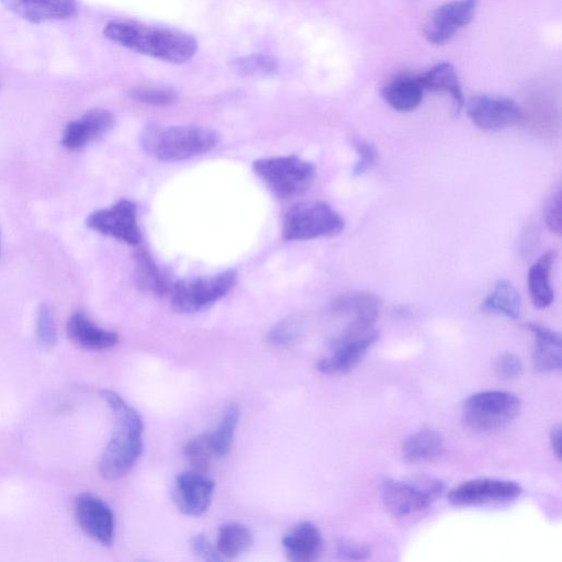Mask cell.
<instances>
[{
  "label": "cell",
  "instance_id": "6da1fadb",
  "mask_svg": "<svg viewBox=\"0 0 562 562\" xmlns=\"http://www.w3.org/2000/svg\"><path fill=\"white\" fill-rule=\"evenodd\" d=\"M104 36L123 48L173 64L190 61L198 51L197 40L188 33L134 20L108 22Z\"/></svg>",
  "mask_w": 562,
  "mask_h": 562
},
{
  "label": "cell",
  "instance_id": "7a4b0ae2",
  "mask_svg": "<svg viewBox=\"0 0 562 562\" xmlns=\"http://www.w3.org/2000/svg\"><path fill=\"white\" fill-rule=\"evenodd\" d=\"M116 420L105 452L101 455L99 472L107 480H118L129 474L143 452V421L139 412L118 393L105 390L101 393Z\"/></svg>",
  "mask_w": 562,
  "mask_h": 562
},
{
  "label": "cell",
  "instance_id": "3957f363",
  "mask_svg": "<svg viewBox=\"0 0 562 562\" xmlns=\"http://www.w3.org/2000/svg\"><path fill=\"white\" fill-rule=\"evenodd\" d=\"M220 136L215 130L196 126L163 127L151 125L141 134L146 153L165 162H177L208 153L216 148Z\"/></svg>",
  "mask_w": 562,
  "mask_h": 562
},
{
  "label": "cell",
  "instance_id": "277c9868",
  "mask_svg": "<svg viewBox=\"0 0 562 562\" xmlns=\"http://www.w3.org/2000/svg\"><path fill=\"white\" fill-rule=\"evenodd\" d=\"M444 491V482L432 477L386 479L380 485V498L391 514L403 517L429 509Z\"/></svg>",
  "mask_w": 562,
  "mask_h": 562
},
{
  "label": "cell",
  "instance_id": "5b68a950",
  "mask_svg": "<svg viewBox=\"0 0 562 562\" xmlns=\"http://www.w3.org/2000/svg\"><path fill=\"white\" fill-rule=\"evenodd\" d=\"M522 402L513 393L483 391L469 397L463 406L462 418L468 429L491 432L503 429L521 412Z\"/></svg>",
  "mask_w": 562,
  "mask_h": 562
},
{
  "label": "cell",
  "instance_id": "8992f818",
  "mask_svg": "<svg viewBox=\"0 0 562 562\" xmlns=\"http://www.w3.org/2000/svg\"><path fill=\"white\" fill-rule=\"evenodd\" d=\"M345 229L339 212L322 201L301 202L292 207L284 220L283 235L287 241L333 238Z\"/></svg>",
  "mask_w": 562,
  "mask_h": 562
},
{
  "label": "cell",
  "instance_id": "52a82bcc",
  "mask_svg": "<svg viewBox=\"0 0 562 562\" xmlns=\"http://www.w3.org/2000/svg\"><path fill=\"white\" fill-rule=\"evenodd\" d=\"M253 170L280 198L305 194L317 175L316 166L295 155L257 160Z\"/></svg>",
  "mask_w": 562,
  "mask_h": 562
},
{
  "label": "cell",
  "instance_id": "ba28073f",
  "mask_svg": "<svg viewBox=\"0 0 562 562\" xmlns=\"http://www.w3.org/2000/svg\"><path fill=\"white\" fill-rule=\"evenodd\" d=\"M375 325L351 323L331 342V354L320 359L318 372L327 376H339L351 372L379 340Z\"/></svg>",
  "mask_w": 562,
  "mask_h": 562
},
{
  "label": "cell",
  "instance_id": "9c48e42d",
  "mask_svg": "<svg viewBox=\"0 0 562 562\" xmlns=\"http://www.w3.org/2000/svg\"><path fill=\"white\" fill-rule=\"evenodd\" d=\"M238 279L235 271L177 281L172 289V305L181 313H197L226 297Z\"/></svg>",
  "mask_w": 562,
  "mask_h": 562
},
{
  "label": "cell",
  "instance_id": "30bf717a",
  "mask_svg": "<svg viewBox=\"0 0 562 562\" xmlns=\"http://www.w3.org/2000/svg\"><path fill=\"white\" fill-rule=\"evenodd\" d=\"M465 106L470 121L485 131H500L520 126L525 120L521 106L510 98L477 95L471 97Z\"/></svg>",
  "mask_w": 562,
  "mask_h": 562
},
{
  "label": "cell",
  "instance_id": "8fae6325",
  "mask_svg": "<svg viewBox=\"0 0 562 562\" xmlns=\"http://www.w3.org/2000/svg\"><path fill=\"white\" fill-rule=\"evenodd\" d=\"M519 483L511 480L479 478L462 483L449 492V502L456 507L504 503L519 498L522 494Z\"/></svg>",
  "mask_w": 562,
  "mask_h": 562
},
{
  "label": "cell",
  "instance_id": "7c38bea8",
  "mask_svg": "<svg viewBox=\"0 0 562 562\" xmlns=\"http://www.w3.org/2000/svg\"><path fill=\"white\" fill-rule=\"evenodd\" d=\"M87 227L129 245H138L141 232L137 221V207L122 199L109 209L98 210L87 218Z\"/></svg>",
  "mask_w": 562,
  "mask_h": 562
},
{
  "label": "cell",
  "instance_id": "4fadbf2b",
  "mask_svg": "<svg viewBox=\"0 0 562 562\" xmlns=\"http://www.w3.org/2000/svg\"><path fill=\"white\" fill-rule=\"evenodd\" d=\"M74 509L78 524L89 537L104 546L114 543L115 515L103 499L94 493L78 494Z\"/></svg>",
  "mask_w": 562,
  "mask_h": 562
},
{
  "label": "cell",
  "instance_id": "5bb4252c",
  "mask_svg": "<svg viewBox=\"0 0 562 562\" xmlns=\"http://www.w3.org/2000/svg\"><path fill=\"white\" fill-rule=\"evenodd\" d=\"M215 482L205 474L194 470L185 471L175 480L174 502L179 511L187 516H200L210 508Z\"/></svg>",
  "mask_w": 562,
  "mask_h": 562
},
{
  "label": "cell",
  "instance_id": "9a60e30c",
  "mask_svg": "<svg viewBox=\"0 0 562 562\" xmlns=\"http://www.w3.org/2000/svg\"><path fill=\"white\" fill-rule=\"evenodd\" d=\"M478 0H454L438 8L425 29V37L433 44H444L474 19Z\"/></svg>",
  "mask_w": 562,
  "mask_h": 562
},
{
  "label": "cell",
  "instance_id": "2e32d148",
  "mask_svg": "<svg viewBox=\"0 0 562 562\" xmlns=\"http://www.w3.org/2000/svg\"><path fill=\"white\" fill-rule=\"evenodd\" d=\"M11 13L31 24L74 18L78 13L76 0H0Z\"/></svg>",
  "mask_w": 562,
  "mask_h": 562
},
{
  "label": "cell",
  "instance_id": "e0dca14e",
  "mask_svg": "<svg viewBox=\"0 0 562 562\" xmlns=\"http://www.w3.org/2000/svg\"><path fill=\"white\" fill-rule=\"evenodd\" d=\"M70 340L88 351H105L115 347L119 342L116 332L98 327L84 313L73 314L66 327Z\"/></svg>",
  "mask_w": 562,
  "mask_h": 562
},
{
  "label": "cell",
  "instance_id": "ac0fdd59",
  "mask_svg": "<svg viewBox=\"0 0 562 562\" xmlns=\"http://www.w3.org/2000/svg\"><path fill=\"white\" fill-rule=\"evenodd\" d=\"M283 547L289 560L311 562L317 560L322 553V534L313 523L302 522L284 536Z\"/></svg>",
  "mask_w": 562,
  "mask_h": 562
},
{
  "label": "cell",
  "instance_id": "d6986e66",
  "mask_svg": "<svg viewBox=\"0 0 562 562\" xmlns=\"http://www.w3.org/2000/svg\"><path fill=\"white\" fill-rule=\"evenodd\" d=\"M526 328L535 337L533 363L538 372L554 373L560 370L562 366L560 334L538 323H528Z\"/></svg>",
  "mask_w": 562,
  "mask_h": 562
},
{
  "label": "cell",
  "instance_id": "ffe728a7",
  "mask_svg": "<svg viewBox=\"0 0 562 562\" xmlns=\"http://www.w3.org/2000/svg\"><path fill=\"white\" fill-rule=\"evenodd\" d=\"M382 302L369 291H353L337 297L332 310L341 316L352 317V323L375 325L379 318Z\"/></svg>",
  "mask_w": 562,
  "mask_h": 562
},
{
  "label": "cell",
  "instance_id": "44dd1931",
  "mask_svg": "<svg viewBox=\"0 0 562 562\" xmlns=\"http://www.w3.org/2000/svg\"><path fill=\"white\" fill-rule=\"evenodd\" d=\"M425 89L419 76L401 75L382 89V98L396 111L410 112L423 101Z\"/></svg>",
  "mask_w": 562,
  "mask_h": 562
},
{
  "label": "cell",
  "instance_id": "7402d4cb",
  "mask_svg": "<svg viewBox=\"0 0 562 562\" xmlns=\"http://www.w3.org/2000/svg\"><path fill=\"white\" fill-rule=\"evenodd\" d=\"M556 258L557 252L550 250L539 257L528 272V291L537 309H547L554 302L555 294L550 283V274Z\"/></svg>",
  "mask_w": 562,
  "mask_h": 562
},
{
  "label": "cell",
  "instance_id": "603a6c76",
  "mask_svg": "<svg viewBox=\"0 0 562 562\" xmlns=\"http://www.w3.org/2000/svg\"><path fill=\"white\" fill-rule=\"evenodd\" d=\"M419 78L425 91L451 95L457 112L462 111L465 107L466 101L462 85H460L457 72L452 64L446 62L437 64Z\"/></svg>",
  "mask_w": 562,
  "mask_h": 562
},
{
  "label": "cell",
  "instance_id": "cb8c5ba5",
  "mask_svg": "<svg viewBox=\"0 0 562 562\" xmlns=\"http://www.w3.org/2000/svg\"><path fill=\"white\" fill-rule=\"evenodd\" d=\"M445 451L444 437L440 432L424 429L412 434L402 446L404 459L409 463H426L440 458Z\"/></svg>",
  "mask_w": 562,
  "mask_h": 562
},
{
  "label": "cell",
  "instance_id": "d4e9b609",
  "mask_svg": "<svg viewBox=\"0 0 562 562\" xmlns=\"http://www.w3.org/2000/svg\"><path fill=\"white\" fill-rule=\"evenodd\" d=\"M481 310L517 320L522 312L520 292L510 281L499 280L491 294L481 303Z\"/></svg>",
  "mask_w": 562,
  "mask_h": 562
},
{
  "label": "cell",
  "instance_id": "484cf974",
  "mask_svg": "<svg viewBox=\"0 0 562 562\" xmlns=\"http://www.w3.org/2000/svg\"><path fill=\"white\" fill-rule=\"evenodd\" d=\"M252 543L249 528L240 523H227L220 527L216 547L222 559H235L247 552Z\"/></svg>",
  "mask_w": 562,
  "mask_h": 562
},
{
  "label": "cell",
  "instance_id": "4316f807",
  "mask_svg": "<svg viewBox=\"0 0 562 562\" xmlns=\"http://www.w3.org/2000/svg\"><path fill=\"white\" fill-rule=\"evenodd\" d=\"M134 262H136L134 278L137 286L152 296L163 297L168 290L167 281L153 258L148 253L139 252Z\"/></svg>",
  "mask_w": 562,
  "mask_h": 562
},
{
  "label": "cell",
  "instance_id": "83f0119b",
  "mask_svg": "<svg viewBox=\"0 0 562 562\" xmlns=\"http://www.w3.org/2000/svg\"><path fill=\"white\" fill-rule=\"evenodd\" d=\"M240 417L241 411L238 404H231L224 412L216 431L209 434L213 453L217 458L226 457L230 453Z\"/></svg>",
  "mask_w": 562,
  "mask_h": 562
},
{
  "label": "cell",
  "instance_id": "f1b7e54d",
  "mask_svg": "<svg viewBox=\"0 0 562 562\" xmlns=\"http://www.w3.org/2000/svg\"><path fill=\"white\" fill-rule=\"evenodd\" d=\"M232 70L243 77H264L277 73V60L271 55L251 54L240 56L231 62Z\"/></svg>",
  "mask_w": 562,
  "mask_h": 562
},
{
  "label": "cell",
  "instance_id": "f546056e",
  "mask_svg": "<svg viewBox=\"0 0 562 562\" xmlns=\"http://www.w3.org/2000/svg\"><path fill=\"white\" fill-rule=\"evenodd\" d=\"M184 454L191 466V470L205 475L211 467L212 459L216 458L210 443L209 434L191 438L184 448Z\"/></svg>",
  "mask_w": 562,
  "mask_h": 562
},
{
  "label": "cell",
  "instance_id": "4dcf8cb0",
  "mask_svg": "<svg viewBox=\"0 0 562 562\" xmlns=\"http://www.w3.org/2000/svg\"><path fill=\"white\" fill-rule=\"evenodd\" d=\"M88 143L106 136L114 127L115 117L106 109H93L80 120Z\"/></svg>",
  "mask_w": 562,
  "mask_h": 562
},
{
  "label": "cell",
  "instance_id": "1f68e13d",
  "mask_svg": "<svg viewBox=\"0 0 562 562\" xmlns=\"http://www.w3.org/2000/svg\"><path fill=\"white\" fill-rule=\"evenodd\" d=\"M37 341L43 350H52L58 343V329L51 309L47 305L40 306L37 313Z\"/></svg>",
  "mask_w": 562,
  "mask_h": 562
},
{
  "label": "cell",
  "instance_id": "d6a6232c",
  "mask_svg": "<svg viewBox=\"0 0 562 562\" xmlns=\"http://www.w3.org/2000/svg\"><path fill=\"white\" fill-rule=\"evenodd\" d=\"M352 144L358 157L353 174L355 176H362L372 170L377 164L378 151L374 144L363 139L355 138Z\"/></svg>",
  "mask_w": 562,
  "mask_h": 562
},
{
  "label": "cell",
  "instance_id": "836d02e7",
  "mask_svg": "<svg viewBox=\"0 0 562 562\" xmlns=\"http://www.w3.org/2000/svg\"><path fill=\"white\" fill-rule=\"evenodd\" d=\"M132 99L151 106H168L175 103V92L166 88H137L130 93Z\"/></svg>",
  "mask_w": 562,
  "mask_h": 562
},
{
  "label": "cell",
  "instance_id": "e575fe53",
  "mask_svg": "<svg viewBox=\"0 0 562 562\" xmlns=\"http://www.w3.org/2000/svg\"><path fill=\"white\" fill-rule=\"evenodd\" d=\"M301 333L300 324L294 319L280 322L269 333L268 340L277 347H287L299 339Z\"/></svg>",
  "mask_w": 562,
  "mask_h": 562
},
{
  "label": "cell",
  "instance_id": "d590c367",
  "mask_svg": "<svg viewBox=\"0 0 562 562\" xmlns=\"http://www.w3.org/2000/svg\"><path fill=\"white\" fill-rule=\"evenodd\" d=\"M523 365L519 356L513 353H504L497 359L494 365L496 375L505 381L519 378L522 374Z\"/></svg>",
  "mask_w": 562,
  "mask_h": 562
},
{
  "label": "cell",
  "instance_id": "8d00e7d4",
  "mask_svg": "<svg viewBox=\"0 0 562 562\" xmlns=\"http://www.w3.org/2000/svg\"><path fill=\"white\" fill-rule=\"evenodd\" d=\"M336 553L345 560L363 561L372 555V548L368 544L354 541V539H341L336 544Z\"/></svg>",
  "mask_w": 562,
  "mask_h": 562
},
{
  "label": "cell",
  "instance_id": "74e56055",
  "mask_svg": "<svg viewBox=\"0 0 562 562\" xmlns=\"http://www.w3.org/2000/svg\"><path fill=\"white\" fill-rule=\"evenodd\" d=\"M544 219L550 232L561 235V190L558 189L547 201L544 209Z\"/></svg>",
  "mask_w": 562,
  "mask_h": 562
},
{
  "label": "cell",
  "instance_id": "f35d334b",
  "mask_svg": "<svg viewBox=\"0 0 562 562\" xmlns=\"http://www.w3.org/2000/svg\"><path fill=\"white\" fill-rule=\"evenodd\" d=\"M190 547L193 553L202 560L212 562L223 560L217 547L213 546L205 535L198 534L191 538Z\"/></svg>",
  "mask_w": 562,
  "mask_h": 562
},
{
  "label": "cell",
  "instance_id": "ab89813d",
  "mask_svg": "<svg viewBox=\"0 0 562 562\" xmlns=\"http://www.w3.org/2000/svg\"><path fill=\"white\" fill-rule=\"evenodd\" d=\"M62 144L65 149L70 151L80 150L88 144L80 120L73 121L67 125Z\"/></svg>",
  "mask_w": 562,
  "mask_h": 562
},
{
  "label": "cell",
  "instance_id": "60d3db41",
  "mask_svg": "<svg viewBox=\"0 0 562 562\" xmlns=\"http://www.w3.org/2000/svg\"><path fill=\"white\" fill-rule=\"evenodd\" d=\"M561 431V425L557 424L550 432V445H552L553 452L559 460L561 459Z\"/></svg>",
  "mask_w": 562,
  "mask_h": 562
},
{
  "label": "cell",
  "instance_id": "b9f144b4",
  "mask_svg": "<svg viewBox=\"0 0 562 562\" xmlns=\"http://www.w3.org/2000/svg\"><path fill=\"white\" fill-rule=\"evenodd\" d=\"M0 252H2V243H0Z\"/></svg>",
  "mask_w": 562,
  "mask_h": 562
}]
</instances>
